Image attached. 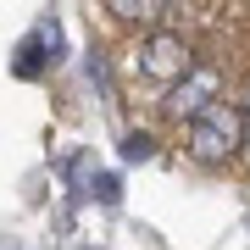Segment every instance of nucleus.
Masks as SVG:
<instances>
[{
	"mask_svg": "<svg viewBox=\"0 0 250 250\" xmlns=\"http://www.w3.org/2000/svg\"><path fill=\"white\" fill-rule=\"evenodd\" d=\"M39 67H45L39 39H22V45H17V78H39Z\"/></svg>",
	"mask_w": 250,
	"mask_h": 250,
	"instance_id": "obj_6",
	"label": "nucleus"
},
{
	"mask_svg": "<svg viewBox=\"0 0 250 250\" xmlns=\"http://www.w3.org/2000/svg\"><path fill=\"white\" fill-rule=\"evenodd\" d=\"M239 145H245V123H239V106H228V100H217L211 111H200L189 123V156L206 161V167L228 161Z\"/></svg>",
	"mask_w": 250,
	"mask_h": 250,
	"instance_id": "obj_1",
	"label": "nucleus"
},
{
	"mask_svg": "<svg viewBox=\"0 0 250 250\" xmlns=\"http://www.w3.org/2000/svg\"><path fill=\"white\" fill-rule=\"evenodd\" d=\"M111 17H123V22H150V17H161L167 6H156V0H111Z\"/></svg>",
	"mask_w": 250,
	"mask_h": 250,
	"instance_id": "obj_4",
	"label": "nucleus"
},
{
	"mask_svg": "<svg viewBox=\"0 0 250 250\" xmlns=\"http://www.w3.org/2000/svg\"><path fill=\"white\" fill-rule=\"evenodd\" d=\"M189 67H195V56H189L184 34H167V28H161V34H150V39L139 45V72H145V78L178 83V78H184Z\"/></svg>",
	"mask_w": 250,
	"mask_h": 250,
	"instance_id": "obj_3",
	"label": "nucleus"
},
{
	"mask_svg": "<svg viewBox=\"0 0 250 250\" xmlns=\"http://www.w3.org/2000/svg\"><path fill=\"white\" fill-rule=\"evenodd\" d=\"M239 123H245V145H250V89H245V100H239Z\"/></svg>",
	"mask_w": 250,
	"mask_h": 250,
	"instance_id": "obj_8",
	"label": "nucleus"
},
{
	"mask_svg": "<svg viewBox=\"0 0 250 250\" xmlns=\"http://www.w3.org/2000/svg\"><path fill=\"white\" fill-rule=\"evenodd\" d=\"M89 189H95V200H100V206H117V200H123V184H117V172H100Z\"/></svg>",
	"mask_w": 250,
	"mask_h": 250,
	"instance_id": "obj_7",
	"label": "nucleus"
},
{
	"mask_svg": "<svg viewBox=\"0 0 250 250\" xmlns=\"http://www.w3.org/2000/svg\"><path fill=\"white\" fill-rule=\"evenodd\" d=\"M217 100H223V72L206 67V62H195V67H189L184 78L167 89V111L178 117V123H184V117L195 123V117H200V111H211Z\"/></svg>",
	"mask_w": 250,
	"mask_h": 250,
	"instance_id": "obj_2",
	"label": "nucleus"
},
{
	"mask_svg": "<svg viewBox=\"0 0 250 250\" xmlns=\"http://www.w3.org/2000/svg\"><path fill=\"white\" fill-rule=\"evenodd\" d=\"M117 156H123V161H150V156H156V139L145 134V128H134V134H123Z\"/></svg>",
	"mask_w": 250,
	"mask_h": 250,
	"instance_id": "obj_5",
	"label": "nucleus"
}]
</instances>
